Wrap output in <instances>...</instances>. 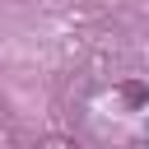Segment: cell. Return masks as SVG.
I'll return each instance as SVG.
<instances>
[{
    "label": "cell",
    "instance_id": "cell-1",
    "mask_svg": "<svg viewBox=\"0 0 149 149\" xmlns=\"http://www.w3.org/2000/svg\"><path fill=\"white\" fill-rule=\"evenodd\" d=\"M74 126L93 149H149V79H88L74 93Z\"/></svg>",
    "mask_w": 149,
    "mask_h": 149
},
{
    "label": "cell",
    "instance_id": "cell-2",
    "mask_svg": "<svg viewBox=\"0 0 149 149\" xmlns=\"http://www.w3.org/2000/svg\"><path fill=\"white\" fill-rule=\"evenodd\" d=\"M28 149H88V144H79L74 135H42V140L28 144Z\"/></svg>",
    "mask_w": 149,
    "mask_h": 149
}]
</instances>
